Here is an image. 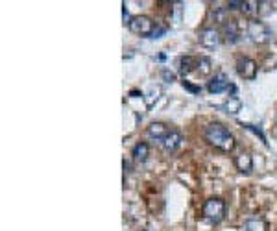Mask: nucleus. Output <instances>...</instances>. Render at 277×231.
I'll use <instances>...</instances> for the list:
<instances>
[{
	"instance_id": "1",
	"label": "nucleus",
	"mask_w": 277,
	"mask_h": 231,
	"mask_svg": "<svg viewBox=\"0 0 277 231\" xmlns=\"http://www.w3.org/2000/svg\"><path fill=\"white\" fill-rule=\"evenodd\" d=\"M204 139L209 143L213 148L224 152V154H229L233 152L237 141H235L233 133L225 128L224 124H218V122H211L204 128Z\"/></svg>"
},
{
	"instance_id": "2",
	"label": "nucleus",
	"mask_w": 277,
	"mask_h": 231,
	"mask_svg": "<svg viewBox=\"0 0 277 231\" xmlns=\"http://www.w3.org/2000/svg\"><path fill=\"white\" fill-rule=\"evenodd\" d=\"M202 213H204V218H207L213 224H218L225 218V202L222 198H209L204 203Z\"/></svg>"
},
{
	"instance_id": "3",
	"label": "nucleus",
	"mask_w": 277,
	"mask_h": 231,
	"mask_svg": "<svg viewBox=\"0 0 277 231\" xmlns=\"http://www.w3.org/2000/svg\"><path fill=\"white\" fill-rule=\"evenodd\" d=\"M128 28L135 35L152 37L154 30H156V25H154V20H152L148 15H135V17H132V19L128 20Z\"/></svg>"
},
{
	"instance_id": "4",
	"label": "nucleus",
	"mask_w": 277,
	"mask_h": 231,
	"mask_svg": "<svg viewBox=\"0 0 277 231\" xmlns=\"http://www.w3.org/2000/svg\"><path fill=\"white\" fill-rule=\"evenodd\" d=\"M246 32H248V37L257 44H264L272 39V30L261 20H249L248 26H246Z\"/></svg>"
},
{
	"instance_id": "5",
	"label": "nucleus",
	"mask_w": 277,
	"mask_h": 231,
	"mask_svg": "<svg viewBox=\"0 0 277 231\" xmlns=\"http://www.w3.org/2000/svg\"><path fill=\"white\" fill-rule=\"evenodd\" d=\"M240 25H238V20H228L225 25H222L220 28V35L224 39L228 44H235L240 41Z\"/></svg>"
},
{
	"instance_id": "6",
	"label": "nucleus",
	"mask_w": 277,
	"mask_h": 231,
	"mask_svg": "<svg viewBox=\"0 0 277 231\" xmlns=\"http://www.w3.org/2000/svg\"><path fill=\"white\" fill-rule=\"evenodd\" d=\"M257 63H255V59L251 58H240L237 61V73L240 78H244V80H255V76H257Z\"/></svg>"
},
{
	"instance_id": "7",
	"label": "nucleus",
	"mask_w": 277,
	"mask_h": 231,
	"mask_svg": "<svg viewBox=\"0 0 277 231\" xmlns=\"http://www.w3.org/2000/svg\"><path fill=\"white\" fill-rule=\"evenodd\" d=\"M198 39L202 47H205V49H216L220 41H222V35H220V30L216 28H204L199 32Z\"/></svg>"
},
{
	"instance_id": "8",
	"label": "nucleus",
	"mask_w": 277,
	"mask_h": 231,
	"mask_svg": "<svg viewBox=\"0 0 277 231\" xmlns=\"http://www.w3.org/2000/svg\"><path fill=\"white\" fill-rule=\"evenodd\" d=\"M229 87H231L229 78L225 76L224 73H220V74H216L209 83H207V91H209L211 95H220V93L228 91Z\"/></svg>"
},
{
	"instance_id": "9",
	"label": "nucleus",
	"mask_w": 277,
	"mask_h": 231,
	"mask_svg": "<svg viewBox=\"0 0 277 231\" xmlns=\"http://www.w3.org/2000/svg\"><path fill=\"white\" fill-rule=\"evenodd\" d=\"M181 141H183V137H181L180 131L170 130V133H168L165 139L161 141V145H163V150H165V152L172 154V152H175V150L181 146Z\"/></svg>"
},
{
	"instance_id": "10",
	"label": "nucleus",
	"mask_w": 277,
	"mask_h": 231,
	"mask_svg": "<svg viewBox=\"0 0 277 231\" xmlns=\"http://www.w3.org/2000/svg\"><path fill=\"white\" fill-rule=\"evenodd\" d=\"M233 163L238 172H242V174H249L253 170V159L248 152H240V154L235 155Z\"/></svg>"
},
{
	"instance_id": "11",
	"label": "nucleus",
	"mask_w": 277,
	"mask_h": 231,
	"mask_svg": "<svg viewBox=\"0 0 277 231\" xmlns=\"http://www.w3.org/2000/svg\"><path fill=\"white\" fill-rule=\"evenodd\" d=\"M146 133H148V137H152V139L163 141L166 135L170 133V130H168V126H166L165 122H152V124L148 126Z\"/></svg>"
},
{
	"instance_id": "12",
	"label": "nucleus",
	"mask_w": 277,
	"mask_h": 231,
	"mask_svg": "<svg viewBox=\"0 0 277 231\" xmlns=\"http://www.w3.org/2000/svg\"><path fill=\"white\" fill-rule=\"evenodd\" d=\"M178 67H180V73L183 76L190 74L192 71H198V58H192V56H181L180 61H178Z\"/></svg>"
},
{
	"instance_id": "13",
	"label": "nucleus",
	"mask_w": 277,
	"mask_h": 231,
	"mask_svg": "<svg viewBox=\"0 0 277 231\" xmlns=\"http://www.w3.org/2000/svg\"><path fill=\"white\" fill-rule=\"evenodd\" d=\"M132 155L135 161H139V163H144L146 159H148V155H150V146L146 145V143H137L135 146H133L132 150Z\"/></svg>"
},
{
	"instance_id": "14",
	"label": "nucleus",
	"mask_w": 277,
	"mask_h": 231,
	"mask_svg": "<svg viewBox=\"0 0 277 231\" xmlns=\"http://www.w3.org/2000/svg\"><path fill=\"white\" fill-rule=\"evenodd\" d=\"M244 227H246V231H266V222L263 220L261 217H251L246 220V224H244Z\"/></svg>"
},
{
	"instance_id": "15",
	"label": "nucleus",
	"mask_w": 277,
	"mask_h": 231,
	"mask_svg": "<svg viewBox=\"0 0 277 231\" xmlns=\"http://www.w3.org/2000/svg\"><path fill=\"white\" fill-rule=\"evenodd\" d=\"M198 73L202 76H209L213 73V61H211V58H207V56L198 58Z\"/></svg>"
},
{
	"instance_id": "16",
	"label": "nucleus",
	"mask_w": 277,
	"mask_h": 231,
	"mask_svg": "<svg viewBox=\"0 0 277 231\" xmlns=\"http://www.w3.org/2000/svg\"><path fill=\"white\" fill-rule=\"evenodd\" d=\"M211 17H213L214 22H220V25H225L228 22V8H220V6H214L211 10Z\"/></svg>"
},
{
	"instance_id": "17",
	"label": "nucleus",
	"mask_w": 277,
	"mask_h": 231,
	"mask_svg": "<svg viewBox=\"0 0 277 231\" xmlns=\"http://www.w3.org/2000/svg\"><path fill=\"white\" fill-rule=\"evenodd\" d=\"M242 13L246 15V17H253V15L259 13V2H255V0H246V2H242Z\"/></svg>"
},
{
	"instance_id": "18",
	"label": "nucleus",
	"mask_w": 277,
	"mask_h": 231,
	"mask_svg": "<svg viewBox=\"0 0 277 231\" xmlns=\"http://www.w3.org/2000/svg\"><path fill=\"white\" fill-rule=\"evenodd\" d=\"M159 89H150V93L144 97V104L146 107H154V104L157 102V98H159Z\"/></svg>"
},
{
	"instance_id": "19",
	"label": "nucleus",
	"mask_w": 277,
	"mask_h": 231,
	"mask_svg": "<svg viewBox=\"0 0 277 231\" xmlns=\"http://www.w3.org/2000/svg\"><path fill=\"white\" fill-rule=\"evenodd\" d=\"M225 109H228V113H237V111L240 109V100H238L237 97L235 98L229 97V100L225 102Z\"/></svg>"
},
{
	"instance_id": "20",
	"label": "nucleus",
	"mask_w": 277,
	"mask_h": 231,
	"mask_svg": "<svg viewBox=\"0 0 277 231\" xmlns=\"http://www.w3.org/2000/svg\"><path fill=\"white\" fill-rule=\"evenodd\" d=\"M273 11V2H259V15H270Z\"/></svg>"
},
{
	"instance_id": "21",
	"label": "nucleus",
	"mask_w": 277,
	"mask_h": 231,
	"mask_svg": "<svg viewBox=\"0 0 277 231\" xmlns=\"http://www.w3.org/2000/svg\"><path fill=\"white\" fill-rule=\"evenodd\" d=\"M244 128H246V130H249V131H253L255 135H259V137H261V141H263L264 145H268V141H266V137H264L263 131H261V128H255L253 124H244Z\"/></svg>"
},
{
	"instance_id": "22",
	"label": "nucleus",
	"mask_w": 277,
	"mask_h": 231,
	"mask_svg": "<svg viewBox=\"0 0 277 231\" xmlns=\"http://www.w3.org/2000/svg\"><path fill=\"white\" fill-rule=\"evenodd\" d=\"M161 76H163V80H165V82H168V83L175 82V74L172 73V71H168V68H163Z\"/></svg>"
},
{
	"instance_id": "23",
	"label": "nucleus",
	"mask_w": 277,
	"mask_h": 231,
	"mask_svg": "<svg viewBox=\"0 0 277 231\" xmlns=\"http://www.w3.org/2000/svg\"><path fill=\"white\" fill-rule=\"evenodd\" d=\"M240 8H242V2H237V0H231V2H228V11L240 10Z\"/></svg>"
},
{
	"instance_id": "24",
	"label": "nucleus",
	"mask_w": 277,
	"mask_h": 231,
	"mask_svg": "<svg viewBox=\"0 0 277 231\" xmlns=\"http://www.w3.org/2000/svg\"><path fill=\"white\" fill-rule=\"evenodd\" d=\"M183 87H185V89H187V91L194 93V95H198V93L202 91V89H199V87L192 85V83H190V82H183Z\"/></svg>"
},
{
	"instance_id": "25",
	"label": "nucleus",
	"mask_w": 277,
	"mask_h": 231,
	"mask_svg": "<svg viewBox=\"0 0 277 231\" xmlns=\"http://www.w3.org/2000/svg\"><path fill=\"white\" fill-rule=\"evenodd\" d=\"M165 32H166V28H163V26H161V28H156V30H154V34H152V37L157 39V37H159V35L165 34Z\"/></svg>"
}]
</instances>
